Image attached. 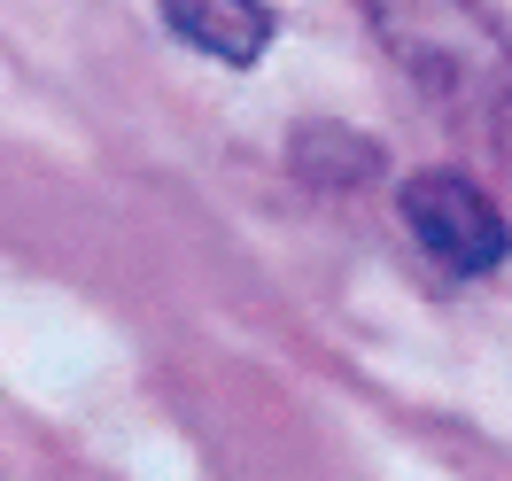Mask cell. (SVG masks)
<instances>
[{
  "instance_id": "cell-1",
  "label": "cell",
  "mask_w": 512,
  "mask_h": 481,
  "mask_svg": "<svg viewBox=\"0 0 512 481\" xmlns=\"http://www.w3.org/2000/svg\"><path fill=\"white\" fill-rule=\"evenodd\" d=\"M412 94L481 148L512 156V32L489 0H357Z\"/></svg>"
},
{
  "instance_id": "cell-2",
  "label": "cell",
  "mask_w": 512,
  "mask_h": 481,
  "mask_svg": "<svg viewBox=\"0 0 512 481\" xmlns=\"http://www.w3.org/2000/svg\"><path fill=\"white\" fill-rule=\"evenodd\" d=\"M396 210H404L419 249L443 264V272H458V280L497 272L512 257V218L497 210V194L474 187L466 171H412L396 187Z\"/></svg>"
},
{
  "instance_id": "cell-3",
  "label": "cell",
  "mask_w": 512,
  "mask_h": 481,
  "mask_svg": "<svg viewBox=\"0 0 512 481\" xmlns=\"http://www.w3.org/2000/svg\"><path fill=\"white\" fill-rule=\"evenodd\" d=\"M156 16L187 39L194 55H210L225 70H249L272 39H280V16L272 0H156Z\"/></svg>"
}]
</instances>
